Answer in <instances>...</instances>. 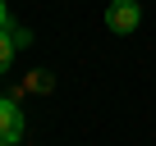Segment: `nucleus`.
Listing matches in <instances>:
<instances>
[{"mask_svg":"<svg viewBox=\"0 0 156 146\" xmlns=\"http://www.w3.org/2000/svg\"><path fill=\"white\" fill-rule=\"evenodd\" d=\"M23 141V114L9 96H0V146H19Z\"/></svg>","mask_w":156,"mask_h":146,"instance_id":"1","label":"nucleus"},{"mask_svg":"<svg viewBox=\"0 0 156 146\" xmlns=\"http://www.w3.org/2000/svg\"><path fill=\"white\" fill-rule=\"evenodd\" d=\"M0 28H9V14H5V0H0Z\"/></svg>","mask_w":156,"mask_h":146,"instance_id":"4","label":"nucleus"},{"mask_svg":"<svg viewBox=\"0 0 156 146\" xmlns=\"http://www.w3.org/2000/svg\"><path fill=\"white\" fill-rule=\"evenodd\" d=\"M14 46H28V28H0V73L14 64Z\"/></svg>","mask_w":156,"mask_h":146,"instance_id":"3","label":"nucleus"},{"mask_svg":"<svg viewBox=\"0 0 156 146\" xmlns=\"http://www.w3.org/2000/svg\"><path fill=\"white\" fill-rule=\"evenodd\" d=\"M138 18H142V9L133 5V0H110V9H106V23H110L115 32H133Z\"/></svg>","mask_w":156,"mask_h":146,"instance_id":"2","label":"nucleus"}]
</instances>
